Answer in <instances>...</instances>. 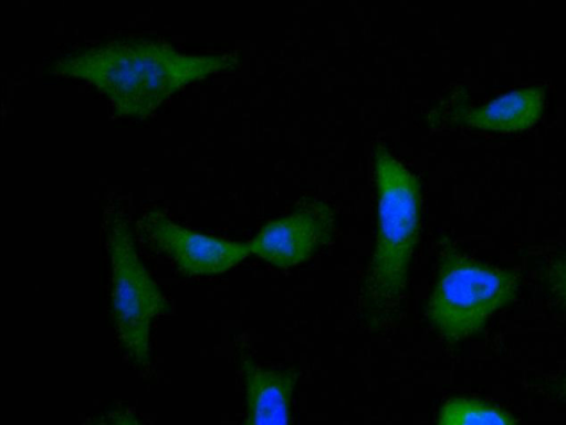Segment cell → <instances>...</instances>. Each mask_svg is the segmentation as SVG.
I'll return each instance as SVG.
<instances>
[{
	"instance_id": "cell-1",
	"label": "cell",
	"mask_w": 566,
	"mask_h": 425,
	"mask_svg": "<svg viewBox=\"0 0 566 425\" xmlns=\"http://www.w3.org/2000/svg\"><path fill=\"white\" fill-rule=\"evenodd\" d=\"M238 65L235 52L188 54L161 39L125 36L72 50L49 70L93 85L116 116L144 119L187 84Z\"/></svg>"
},
{
	"instance_id": "cell-2",
	"label": "cell",
	"mask_w": 566,
	"mask_h": 425,
	"mask_svg": "<svg viewBox=\"0 0 566 425\" xmlns=\"http://www.w3.org/2000/svg\"><path fill=\"white\" fill-rule=\"evenodd\" d=\"M377 232L363 297L370 317L390 316L406 290L421 225V183L381 144L374 148Z\"/></svg>"
},
{
	"instance_id": "cell-3",
	"label": "cell",
	"mask_w": 566,
	"mask_h": 425,
	"mask_svg": "<svg viewBox=\"0 0 566 425\" xmlns=\"http://www.w3.org/2000/svg\"><path fill=\"white\" fill-rule=\"evenodd\" d=\"M518 285L515 270L485 264L449 244L441 252L426 314L444 339L458 341L511 302Z\"/></svg>"
},
{
	"instance_id": "cell-4",
	"label": "cell",
	"mask_w": 566,
	"mask_h": 425,
	"mask_svg": "<svg viewBox=\"0 0 566 425\" xmlns=\"http://www.w3.org/2000/svg\"><path fill=\"white\" fill-rule=\"evenodd\" d=\"M106 247L111 263V309L119 344L138 366L150 360L154 319L170 305L143 264L129 222L119 208L105 217Z\"/></svg>"
},
{
	"instance_id": "cell-5",
	"label": "cell",
	"mask_w": 566,
	"mask_h": 425,
	"mask_svg": "<svg viewBox=\"0 0 566 425\" xmlns=\"http://www.w3.org/2000/svg\"><path fill=\"white\" fill-rule=\"evenodd\" d=\"M138 231L153 249L170 258L186 276L224 273L251 254L248 242L199 233L159 210L147 211L138 221Z\"/></svg>"
},
{
	"instance_id": "cell-6",
	"label": "cell",
	"mask_w": 566,
	"mask_h": 425,
	"mask_svg": "<svg viewBox=\"0 0 566 425\" xmlns=\"http://www.w3.org/2000/svg\"><path fill=\"white\" fill-rule=\"evenodd\" d=\"M334 232V213L324 202H312L269 221L248 242L251 254L266 263L290 268L311 258Z\"/></svg>"
},
{
	"instance_id": "cell-7",
	"label": "cell",
	"mask_w": 566,
	"mask_h": 425,
	"mask_svg": "<svg viewBox=\"0 0 566 425\" xmlns=\"http://www.w3.org/2000/svg\"><path fill=\"white\" fill-rule=\"evenodd\" d=\"M238 354L247 403L243 425H293L292 397L298 369L264 366L243 347Z\"/></svg>"
},
{
	"instance_id": "cell-8",
	"label": "cell",
	"mask_w": 566,
	"mask_h": 425,
	"mask_svg": "<svg viewBox=\"0 0 566 425\" xmlns=\"http://www.w3.org/2000/svg\"><path fill=\"white\" fill-rule=\"evenodd\" d=\"M544 106L545 91L542 86L517 88L469 109L463 120L482 130L522 131L532 128L541 119Z\"/></svg>"
},
{
	"instance_id": "cell-9",
	"label": "cell",
	"mask_w": 566,
	"mask_h": 425,
	"mask_svg": "<svg viewBox=\"0 0 566 425\" xmlns=\"http://www.w3.org/2000/svg\"><path fill=\"white\" fill-rule=\"evenodd\" d=\"M438 425H515L510 414L486 402L452 397L441 406Z\"/></svg>"
},
{
	"instance_id": "cell-10",
	"label": "cell",
	"mask_w": 566,
	"mask_h": 425,
	"mask_svg": "<svg viewBox=\"0 0 566 425\" xmlns=\"http://www.w3.org/2000/svg\"><path fill=\"white\" fill-rule=\"evenodd\" d=\"M548 284L564 307H566V256L554 258L547 266Z\"/></svg>"
},
{
	"instance_id": "cell-11",
	"label": "cell",
	"mask_w": 566,
	"mask_h": 425,
	"mask_svg": "<svg viewBox=\"0 0 566 425\" xmlns=\"http://www.w3.org/2000/svg\"><path fill=\"white\" fill-rule=\"evenodd\" d=\"M85 425H144L132 412L116 408L90 417Z\"/></svg>"
},
{
	"instance_id": "cell-12",
	"label": "cell",
	"mask_w": 566,
	"mask_h": 425,
	"mask_svg": "<svg viewBox=\"0 0 566 425\" xmlns=\"http://www.w3.org/2000/svg\"><path fill=\"white\" fill-rule=\"evenodd\" d=\"M562 390H563L564 394H566V376L563 379Z\"/></svg>"
}]
</instances>
